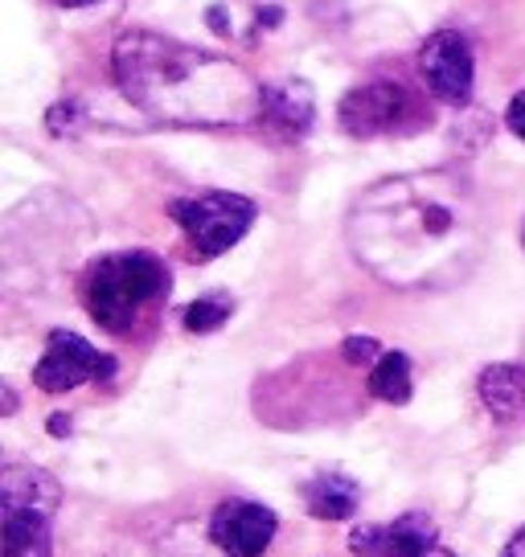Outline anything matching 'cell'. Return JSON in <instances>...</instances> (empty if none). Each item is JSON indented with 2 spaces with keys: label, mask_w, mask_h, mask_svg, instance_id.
I'll list each match as a JSON object with an SVG mask.
<instances>
[{
  "label": "cell",
  "mask_w": 525,
  "mask_h": 557,
  "mask_svg": "<svg viewBox=\"0 0 525 557\" xmlns=\"http://www.w3.org/2000/svg\"><path fill=\"white\" fill-rule=\"evenodd\" d=\"M169 213L181 226V234L193 243L197 259H218V255H227L230 246L243 243V234L259 218V206L251 197H243V193L213 189L193 193V197H176Z\"/></svg>",
  "instance_id": "cell-5"
},
{
  "label": "cell",
  "mask_w": 525,
  "mask_h": 557,
  "mask_svg": "<svg viewBox=\"0 0 525 557\" xmlns=\"http://www.w3.org/2000/svg\"><path fill=\"white\" fill-rule=\"evenodd\" d=\"M476 394L485 401V410L501 422H513V418L525 414V366H513V361H497V366L480 369L476 377Z\"/></svg>",
  "instance_id": "cell-12"
},
{
  "label": "cell",
  "mask_w": 525,
  "mask_h": 557,
  "mask_svg": "<svg viewBox=\"0 0 525 557\" xmlns=\"http://www.w3.org/2000/svg\"><path fill=\"white\" fill-rule=\"evenodd\" d=\"M304 505L316 521H350L362 505V487L353 484L350 475L329 471V475H316L304 484Z\"/></svg>",
  "instance_id": "cell-13"
},
{
  "label": "cell",
  "mask_w": 525,
  "mask_h": 557,
  "mask_svg": "<svg viewBox=\"0 0 525 557\" xmlns=\"http://www.w3.org/2000/svg\"><path fill=\"white\" fill-rule=\"evenodd\" d=\"M53 136H74L78 132V123H83V107L74 103V99H62V103H53V111L46 115Z\"/></svg>",
  "instance_id": "cell-16"
},
{
  "label": "cell",
  "mask_w": 525,
  "mask_h": 557,
  "mask_svg": "<svg viewBox=\"0 0 525 557\" xmlns=\"http://www.w3.org/2000/svg\"><path fill=\"white\" fill-rule=\"evenodd\" d=\"M341 127L357 139H374V136H394V132H411L427 120V111L419 107V99L394 83V78H374V83H362L353 87L345 99H341V111H337Z\"/></svg>",
  "instance_id": "cell-6"
},
{
  "label": "cell",
  "mask_w": 525,
  "mask_h": 557,
  "mask_svg": "<svg viewBox=\"0 0 525 557\" xmlns=\"http://www.w3.org/2000/svg\"><path fill=\"white\" fill-rule=\"evenodd\" d=\"M50 435H71V414H53L50 418Z\"/></svg>",
  "instance_id": "cell-20"
},
{
  "label": "cell",
  "mask_w": 525,
  "mask_h": 557,
  "mask_svg": "<svg viewBox=\"0 0 525 557\" xmlns=\"http://www.w3.org/2000/svg\"><path fill=\"white\" fill-rule=\"evenodd\" d=\"M123 99L164 127H246L262 120V87L222 53L123 29L111 46Z\"/></svg>",
  "instance_id": "cell-2"
},
{
  "label": "cell",
  "mask_w": 525,
  "mask_h": 557,
  "mask_svg": "<svg viewBox=\"0 0 525 557\" xmlns=\"http://www.w3.org/2000/svg\"><path fill=\"white\" fill-rule=\"evenodd\" d=\"M341 357L350 361V366H378V357H382V348L374 336H345V345H341Z\"/></svg>",
  "instance_id": "cell-17"
},
{
  "label": "cell",
  "mask_w": 525,
  "mask_h": 557,
  "mask_svg": "<svg viewBox=\"0 0 525 557\" xmlns=\"http://www.w3.org/2000/svg\"><path fill=\"white\" fill-rule=\"evenodd\" d=\"M210 25L213 29H230V21L222 17V9H210Z\"/></svg>",
  "instance_id": "cell-22"
},
{
  "label": "cell",
  "mask_w": 525,
  "mask_h": 557,
  "mask_svg": "<svg viewBox=\"0 0 525 557\" xmlns=\"http://www.w3.org/2000/svg\"><path fill=\"white\" fill-rule=\"evenodd\" d=\"M505 557H525V529H517L505 545Z\"/></svg>",
  "instance_id": "cell-19"
},
{
  "label": "cell",
  "mask_w": 525,
  "mask_h": 557,
  "mask_svg": "<svg viewBox=\"0 0 525 557\" xmlns=\"http://www.w3.org/2000/svg\"><path fill=\"white\" fill-rule=\"evenodd\" d=\"M111 373H115V361L103 357L90 341H83L78 332L53 329L41 361L34 366V385L46 394H66L83 382H107Z\"/></svg>",
  "instance_id": "cell-8"
},
{
  "label": "cell",
  "mask_w": 525,
  "mask_h": 557,
  "mask_svg": "<svg viewBox=\"0 0 525 557\" xmlns=\"http://www.w3.org/2000/svg\"><path fill=\"white\" fill-rule=\"evenodd\" d=\"M419 78L427 83L431 99L448 107H468L476 87V53L473 41L460 29H436L419 46Z\"/></svg>",
  "instance_id": "cell-7"
},
{
  "label": "cell",
  "mask_w": 525,
  "mask_h": 557,
  "mask_svg": "<svg viewBox=\"0 0 525 557\" xmlns=\"http://www.w3.org/2000/svg\"><path fill=\"white\" fill-rule=\"evenodd\" d=\"M369 394L390 406L411 401V357L406 352H382L378 366L369 369Z\"/></svg>",
  "instance_id": "cell-14"
},
{
  "label": "cell",
  "mask_w": 525,
  "mask_h": 557,
  "mask_svg": "<svg viewBox=\"0 0 525 557\" xmlns=\"http://www.w3.org/2000/svg\"><path fill=\"white\" fill-rule=\"evenodd\" d=\"M353 259L399 292H448L480 267L485 209L460 169L386 176L345 218Z\"/></svg>",
  "instance_id": "cell-1"
},
{
  "label": "cell",
  "mask_w": 525,
  "mask_h": 557,
  "mask_svg": "<svg viewBox=\"0 0 525 557\" xmlns=\"http://www.w3.org/2000/svg\"><path fill=\"white\" fill-rule=\"evenodd\" d=\"M522 246H525V222H522Z\"/></svg>",
  "instance_id": "cell-25"
},
{
  "label": "cell",
  "mask_w": 525,
  "mask_h": 557,
  "mask_svg": "<svg viewBox=\"0 0 525 557\" xmlns=\"http://www.w3.org/2000/svg\"><path fill=\"white\" fill-rule=\"evenodd\" d=\"M230 312H234V299L222 296V292H213V296L193 299L190 308L181 312V320H185L190 332H218L230 320Z\"/></svg>",
  "instance_id": "cell-15"
},
{
  "label": "cell",
  "mask_w": 525,
  "mask_h": 557,
  "mask_svg": "<svg viewBox=\"0 0 525 557\" xmlns=\"http://www.w3.org/2000/svg\"><path fill=\"white\" fill-rule=\"evenodd\" d=\"M436 541V521L427 512H406L390 524H357L350 549L357 557H423Z\"/></svg>",
  "instance_id": "cell-10"
},
{
  "label": "cell",
  "mask_w": 525,
  "mask_h": 557,
  "mask_svg": "<svg viewBox=\"0 0 525 557\" xmlns=\"http://www.w3.org/2000/svg\"><path fill=\"white\" fill-rule=\"evenodd\" d=\"M280 533V521L267 505L255 500H227L210 517V541L230 557H259Z\"/></svg>",
  "instance_id": "cell-9"
},
{
  "label": "cell",
  "mask_w": 525,
  "mask_h": 557,
  "mask_svg": "<svg viewBox=\"0 0 525 557\" xmlns=\"http://www.w3.org/2000/svg\"><path fill=\"white\" fill-rule=\"evenodd\" d=\"M169 292V267L148 250H120L107 255L83 278V304L99 329L127 336L141 324V315L164 299Z\"/></svg>",
  "instance_id": "cell-3"
},
{
  "label": "cell",
  "mask_w": 525,
  "mask_h": 557,
  "mask_svg": "<svg viewBox=\"0 0 525 557\" xmlns=\"http://www.w3.org/2000/svg\"><path fill=\"white\" fill-rule=\"evenodd\" d=\"M53 4H62V9H78V4H95V0H53Z\"/></svg>",
  "instance_id": "cell-24"
},
{
  "label": "cell",
  "mask_w": 525,
  "mask_h": 557,
  "mask_svg": "<svg viewBox=\"0 0 525 557\" xmlns=\"http://www.w3.org/2000/svg\"><path fill=\"white\" fill-rule=\"evenodd\" d=\"M505 123H509V132H513V136L525 139V90L513 95V103H509V111H505Z\"/></svg>",
  "instance_id": "cell-18"
},
{
  "label": "cell",
  "mask_w": 525,
  "mask_h": 557,
  "mask_svg": "<svg viewBox=\"0 0 525 557\" xmlns=\"http://www.w3.org/2000/svg\"><path fill=\"white\" fill-rule=\"evenodd\" d=\"M280 9H267V13H259V25H280Z\"/></svg>",
  "instance_id": "cell-21"
},
{
  "label": "cell",
  "mask_w": 525,
  "mask_h": 557,
  "mask_svg": "<svg viewBox=\"0 0 525 557\" xmlns=\"http://www.w3.org/2000/svg\"><path fill=\"white\" fill-rule=\"evenodd\" d=\"M423 557H455V554H452V549H443V545H431V549H427Z\"/></svg>",
  "instance_id": "cell-23"
},
{
  "label": "cell",
  "mask_w": 525,
  "mask_h": 557,
  "mask_svg": "<svg viewBox=\"0 0 525 557\" xmlns=\"http://www.w3.org/2000/svg\"><path fill=\"white\" fill-rule=\"evenodd\" d=\"M276 136L304 139L316 123V95L304 78H283L262 87V120Z\"/></svg>",
  "instance_id": "cell-11"
},
{
  "label": "cell",
  "mask_w": 525,
  "mask_h": 557,
  "mask_svg": "<svg viewBox=\"0 0 525 557\" xmlns=\"http://www.w3.org/2000/svg\"><path fill=\"white\" fill-rule=\"evenodd\" d=\"M58 500H62V487L50 471L34 463H9L0 471V512H4L0 557H50Z\"/></svg>",
  "instance_id": "cell-4"
}]
</instances>
